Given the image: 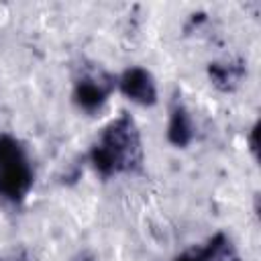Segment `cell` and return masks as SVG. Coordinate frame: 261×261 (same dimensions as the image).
Masks as SVG:
<instances>
[{
	"label": "cell",
	"instance_id": "1",
	"mask_svg": "<svg viewBox=\"0 0 261 261\" xmlns=\"http://www.w3.org/2000/svg\"><path fill=\"white\" fill-rule=\"evenodd\" d=\"M90 165L102 179L137 173L143 165V141L135 118L128 112L112 118L96 137L88 153Z\"/></svg>",
	"mask_w": 261,
	"mask_h": 261
},
{
	"label": "cell",
	"instance_id": "2",
	"mask_svg": "<svg viewBox=\"0 0 261 261\" xmlns=\"http://www.w3.org/2000/svg\"><path fill=\"white\" fill-rule=\"evenodd\" d=\"M35 184V169L24 143L0 133V198L12 206H20Z\"/></svg>",
	"mask_w": 261,
	"mask_h": 261
},
{
	"label": "cell",
	"instance_id": "3",
	"mask_svg": "<svg viewBox=\"0 0 261 261\" xmlns=\"http://www.w3.org/2000/svg\"><path fill=\"white\" fill-rule=\"evenodd\" d=\"M116 90V75L100 69V67H86L75 80L71 88V102L80 112L96 114L100 112L112 92Z\"/></svg>",
	"mask_w": 261,
	"mask_h": 261
},
{
	"label": "cell",
	"instance_id": "4",
	"mask_svg": "<svg viewBox=\"0 0 261 261\" xmlns=\"http://www.w3.org/2000/svg\"><path fill=\"white\" fill-rule=\"evenodd\" d=\"M116 90L139 106H155L159 98L153 73L141 65H128L122 69V73L116 75Z\"/></svg>",
	"mask_w": 261,
	"mask_h": 261
},
{
	"label": "cell",
	"instance_id": "5",
	"mask_svg": "<svg viewBox=\"0 0 261 261\" xmlns=\"http://www.w3.org/2000/svg\"><path fill=\"white\" fill-rule=\"evenodd\" d=\"M167 143L173 145L175 149H186L192 145L194 137H196V122L194 116L190 112V108L186 106V102L181 100V96H173L171 104H169V118H167V130H165Z\"/></svg>",
	"mask_w": 261,
	"mask_h": 261
},
{
	"label": "cell",
	"instance_id": "6",
	"mask_svg": "<svg viewBox=\"0 0 261 261\" xmlns=\"http://www.w3.org/2000/svg\"><path fill=\"white\" fill-rule=\"evenodd\" d=\"M210 84L224 94L234 92L247 77V63L243 59H220L210 61L206 67Z\"/></svg>",
	"mask_w": 261,
	"mask_h": 261
},
{
	"label": "cell",
	"instance_id": "7",
	"mask_svg": "<svg viewBox=\"0 0 261 261\" xmlns=\"http://www.w3.org/2000/svg\"><path fill=\"white\" fill-rule=\"evenodd\" d=\"M200 247H202V253H204L206 261H243L241 255H239L237 245L232 243V239L224 230L214 232Z\"/></svg>",
	"mask_w": 261,
	"mask_h": 261
},
{
	"label": "cell",
	"instance_id": "8",
	"mask_svg": "<svg viewBox=\"0 0 261 261\" xmlns=\"http://www.w3.org/2000/svg\"><path fill=\"white\" fill-rule=\"evenodd\" d=\"M0 261H31V255L22 247H12L0 255Z\"/></svg>",
	"mask_w": 261,
	"mask_h": 261
},
{
	"label": "cell",
	"instance_id": "9",
	"mask_svg": "<svg viewBox=\"0 0 261 261\" xmlns=\"http://www.w3.org/2000/svg\"><path fill=\"white\" fill-rule=\"evenodd\" d=\"M173 261H206L204 259V253H202V247L198 245H194V247H190V249H186V251H181L179 255H175L173 257Z\"/></svg>",
	"mask_w": 261,
	"mask_h": 261
},
{
	"label": "cell",
	"instance_id": "10",
	"mask_svg": "<svg viewBox=\"0 0 261 261\" xmlns=\"http://www.w3.org/2000/svg\"><path fill=\"white\" fill-rule=\"evenodd\" d=\"M257 133H259V122H253V126L247 133V145H249V151H251V155L255 159H257V151H259V147H257Z\"/></svg>",
	"mask_w": 261,
	"mask_h": 261
},
{
	"label": "cell",
	"instance_id": "11",
	"mask_svg": "<svg viewBox=\"0 0 261 261\" xmlns=\"http://www.w3.org/2000/svg\"><path fill=\"white\" fill-rule=\"evenodd\" d=\"M73 261H96L92 255H80L77 259H73Z\"/></svg>",
	"mask_w": 261,
	"mask_h": 261
}]
</instances>
